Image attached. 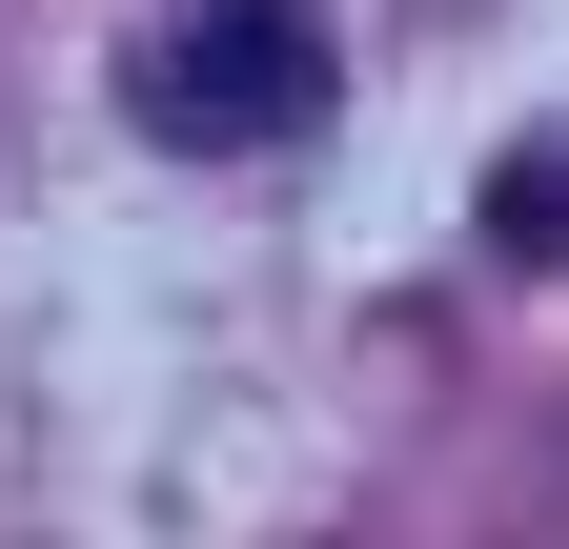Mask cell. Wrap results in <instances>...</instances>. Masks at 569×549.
Wrapping results in <instances>:
<instances>
[{
    "label": "cell",
    "mask_w": 569,
    "mask_h": 549,
    "mask_svg": "<svg viewBox=\"0 0 569 549\" xmlns=\"http://www.w3.org/2000/svg\"><path fill=\"white\" fill-rule=\"evenodd\" d=\"M142 122L163 143H306L326 122V21L306 0H163L142 21Z\"/></svg>",
    "instance_id": "1"
},
{
    "label": "cell",
    "mask_w": 569,
    "mask_h": 549,
    "mask_svg": "<svg viewBox=\"0 0 569 549\" xmlns=\"http://www.w3.org/2000/svg\"><path fill=\"white\" fill-rule=\"evenodd\" d=\"M488 224H509V264H549V244H569V143H549V163H509V183H488Z\"/></svg>",
    "instance_id": "2"
}]
</instances>
